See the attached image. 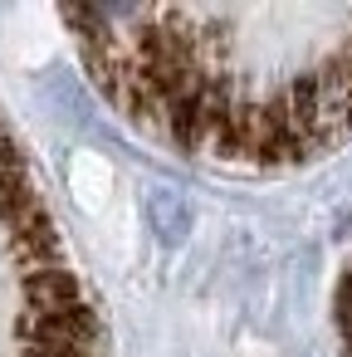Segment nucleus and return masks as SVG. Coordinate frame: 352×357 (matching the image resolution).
<instances>
[{"instance_id":"nucleus-1","label":"nucleus","mask_w":352,"mask_h":357,"mask_svg":"<svg viewBox=\"0 0 352 357\" xmlns=\"http://www.w3.org/2000/svg\"><path fill=\"white\" fill-rule=\"evenodd\" d=\"M64 25L98 93L186 157L279 172L352 137V6H84Z\"/></svg>"},{"instance_id":"nucleus-2","label":"nucleus","mask_w":352,"mask_h":357,"mask_svg":"<svg viewBox=\"0 0 352 357\" xmlns=\"http://www.w3.org/2000/svg\"><path fill=\"white\" fill-rule=\"evenodd\" d=\"M0 357H98V308L6 118H0Z\"/></svg>"},{"instance_id":"nucleus-3","label":"nucleus","mask_w":352,"mask_h":357,"mask_svg":"<svg viewBox=\"0 0 352 357\" xmlns=\"http://www.w3.org/2000/svg\"><path fill=\"white\" fill-rule=\"evenodd\" d=\"M337 323H342V352L352 357V269H347L342 294H337Z\"/></svg>"}]
</instances>
